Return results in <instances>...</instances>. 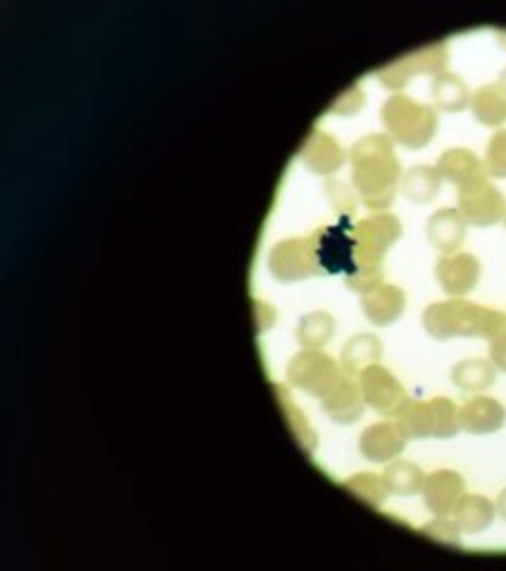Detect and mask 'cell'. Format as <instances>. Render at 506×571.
<instances>
[{"mask_svg": "<svg viewBox=\"0 0 506 571\" xmlns=\"http://www.w3.org/2000/svg\"><path fill=\"white\" fill-rule=\"evenodd\" d=\"M402 236V224L390 212H375L352 226L355 262H383L390 246Z\"/></svg>", "mask_w": 506, "mask_h": 571, "instance_id": "ba28073f", "label": "cell"}, {"mask_svg": "<svg viewBox=\"0 0 506 571\" xmlns=\"http://www.w3.org/2000/svg\"><path fill=\"white\" fill-rule=\"evenodd\" d=\"M483 165H485L487 177L506 179V128H497L493 138L487 141Z\"/></svg>", "mask_w": 506, "mask_h": 571, "instance_id": "d6a6232c", "label": "cell"}, {"mask_svg": "<svg viewBox=\"0 0 506 571\" xmlns=\"http://www.w3.org/2000/svg\"><path fill=\"white\" fill-rule=\"evenodd\" d=\"M252 312H255V324H257V334H265L267 328L277 322V312L273 307H269L262 300H252Z\"/></svg>", "mask_w": 506, "mask_h": 571, "instance_id": "8d00e7d4", "label": "cell"}, {"mask_svg": "<svg viewBox=\"0 0 506 571\" xmlns=\"http://www.w3.org/2000/svg\"><path fill=\"white\" fill-rule=\"evenodd\" d=\"M267 267L271 277L281 283L319 277V262H316L312 234L279 240L267 255Z\"/></svg>", "mask_w": 506, "mask_h": 571, "instance_id": "8992f818", "label": "cell"}, {"mask_svg": "<svg viewBox=\"0 0 506 571\" xmlns=\"http://www.w3.org/2000/svg\"><path fill=\"white\" fill-rule=\"evenodd\" d=\"M407 305V295L395 283H381L373 291L361 295V312L375 326H390Z\"/></svg>", "mask_w": 506, "mask_h": 571, "instance_id": "ac0fdd59", "label": "cell"}, {"mask_svg": "<svg viewBox=\"0 0 506 571\" xmlns=\"http://www.w3.org/2000/svg\"><path fill=\"white\" fill-rule=\"evenodd\" d=\"M345 377L342 367L324 350H300L285 367V379L293 389L305 391L312 398H324Z\"/></svg>", "mask_w": 506, "mask_h": 571, "instance_id": "5b68a950", "label": "cell"}, {"mask_svg": "<svg viewBox=\"0 0 506 571\" xmlns=\"http://www.w3.org/2000/svg\"><path fill=\"white\" fill-rule=\"evenodd\" d=\"M464 479H461V474H457L454 469L432 471V474L424 479L421 485L424 505L430 514H436V517H447V514L454 512L459 497L464 495Z\"/></svg>", "mask_w": 506, "mask_h": 571, "instance_id": "4fadbf2b", "label": "cell"}, {"mask_svg": "<svg viewBox=\"0 0 506 571\" xmlns=\"http://www.w3.org/2000/svg\"><path fill=\"white\" fill-rule=\"evenodd\" d=\"M432 108L442 112H464L471 105V91L454 71H442L430 83Z\"/></svg>", "mask_w": 506, "mask_h": 571, "instance_id": "7402d4cb", "label": "cell"}, {"mask_svg": "<svg viewBox=\"0 0 506 571\" xmlns=\"http://www.w3.org/2000/svg\"><path fill=\"white\" fill-rule=\"evenodd\" d=\"M418 534H424L432 540L442 542V546H452V548H461V528L457 526L454 519H447V517H436L430 519L428 524H424L418 528Z\"/></svg>", "mask_w": 506, "mask_h": 571, "instance_id": "e575fe53", "label": "cell"}, {"mask_svg": "<svg viewBox=\"0 0 506 571\" xmlns=\"http://www.w3.org/2000/svg\"><path fill=\"white\" fill-rule=\"evenodd\" d=\"M347 217L338 226H322L312 232L316 262H319V277L328 275H347L355 262V238L352 232L345 226Z\"/></svg>", "mask_w": 506, "mask_h": 571, "instance_id": "9c48e42d", "label": "cell"}, {"mask_svg": "<svg viewBox=\"0 0 506 571\" xmlns=\"http://www.w3.org/2000/svg\"><path fill=\"white\" fill-rule=\"evenodd\" d=\"M324 191H326V198H328V203L334 205L342 217H350V214L357 210V193H355V189H350V186H347L345 181H340V179H326V183H324Z\"/></svg>", "mask_w": 506, "mask_h": 571, "instance_id": "836d02e7", "label": "cell"}, {"mask_svg": "<svg viewBox=\"0 0 506 571\" xmlns=\"http://www.w3.org/2000/svg\"><path fill=\"white\" fill-rule=\"evenodd\" d=\"M361 108H364V93H361L357 83H352L342 96H338V100L328 108V112L340 114V117H350V114H357Z\"/></svg>", "mask_w": 506, "mask_h": 571, "instance_id": "d590c367", "label": "cell"}, {"mask_svg": "<svg viewBox=\"0 0 506 571\" xmlns=\"http://www.w3.org/2000/svg\"><path fill=\"white\" fill-rule=\"evenodd\" d=\"M497 514H499L502 519H506V489L497 497Z\"/></svg>", "mask_w": 506, "mask_h": 571, "instance_id": "f35d334b", "label": "cell"}, {"mask_svg": "<svg viewBox=\"0 0 506 571\" xmlns=\"http://www.w3.org/2000/svg\"><path fill=\"white\" fill-rule=\"evenodd\" d=\"M466 220L461 217L459 210L440 208L428 217L426 222V238L430 246L442 255H452L461 248V243L466 238Z\"/></svg>", "mask_w": 506, "mask_h": 571, "instance_id": "e0dca14e", "label": "cell"}, {"mask_svg": "<svg viewBox=\"0 0 506 571\" xmlns=\"http://www.w3.org/2000/svg\"><path fill=\"white\" fill-rule=\"evenodd\" d=\"M457 210L471 226H493L504 220L506 200L487 177L475 179L457 189Z\"/></svg>", "mask_w": 506, "mask_h": 571, "instance_id": "52a82bcc", "label": "cell"}, {"mask_svg": "<svg viewBox=\"0 0 506 571\" xmlns=\"http://www.w3.org/2000/svg\"><path fill=\"white\" fill-rule=\"evenodd\" d=\"M381 479H383L390 495L407 497V495H414V493H421V485H424L426 474L414 462L395 460L393 464L385 467Z\"/></svg>", "mask_w": 506, "mask_h": 571, "instance_id": "83f0119b", "label": "cell"}, {"mask_svg": "<svg viewBox=\"0 0 506 571\" xmlns=\"http://www.w3.org/2000/svg\"><path fill=\"white\" fill-rule=\"evenodd\" d=\"M364 407V395H361L359 383L352 377H342V381L322 398V410L336 424H355L361 419Z\"/></svg>", "mask_w": 506, "mask_h": 571, "instance_id": "2e32d148", "label": "cell"}, {"mask_svg": "<svg viewBox=\"0 0 506 571\" xmlns=\"http://www.w3.org/2000/svg\"><path fill=\"white\" fill-rule=\"evenodd\" d=\"M297 157L314 175L330 177L345 165L347 153L334 136H328L322 128H312L305 143H302Z\"/></svg>", "mask_w": 506, "mask_h": 571, "instance_id": "7c38bea8", "label": "cell"}, {"mask_svg": "<svg viewBox=\"0 0 506 571\" xmlns=\"http://www.w3.org/2000/svg\"><path fill=\"white\" fill-rule=\"evenodd\" d=\"M454 522L461 528V534H483L485 528L495 522L497 517V505L490 503L487 497L479 493H464L459 497V503L454 507Z\"/></svg>", "mask_w": 506, "mask_h": 571, "instance_id": "ffe728a7", "label": "cell"}, {"mask_svg": "<svg viewBox=\"0 0 506 571\" xmlns=\"http://www.w3.org/2000/svg\"><path fill=\"white\" fill-rule=\"evenodd\" d=\"M357 383L361 389V395H364V403L373 407V412H379L381 417H395V412L402 407L404 400H407V391H404V385L397 381V377L379 362L361 369Z\"/></svg>", "mask_w": 506, "mask_h": 571, "instance_id": "30bf717a", "label": "cell"}, {"mask_svg": "<svg viewBox=\"0 0 506 571\" xmlns=\"http://www.w3.org/2000/svg\"><path fill=\"white\" fill-rule=\"evenodd\" d=\"M404 446H407V438L393 422L373 424L359 436V452L369 462H390L404 450Z\"/></svg>", "mask_w": 506, "mask_h": 571, "instance_id": "9a60e30c", "label": "cell"}, {"mask_svg": "<svg viewBox=\"0 0 506 571\" xmlns=\"http://www.w3.org/2000/svg\"><path fill=\"white\" fill-rule=\"evenodd\" d=\"M381 338L373 334H357L342 346L340 367L347 377H359L361 369H367L381 360Z\"/></svg>", "mask_w": 506, "mask_h": 571, "instance_id": "44dd1931", "label": "cell"}, {"mask_svg": "<svg viewBox=\"0 0 506 571\" xmlns=\"http://www.w3.org/2000/svg\"><path fill=\"white\" fill-rule=\"evenodd\" d=\"M490 362L499 371H506V332L490 340Z\"/></svg>", "mask_w": 506, "mask_h": 571, "instance_id": "74e56055", "label": "cell"}, {"mask_svg": "<svg viewBox=\"0 0 506 571\" xmlns=\"http://www.w3.org/2000/svg\"><path fill=\"white\" fill-rule=\"evenodd\" d=\"M506 424V410L499 400L490 395L469 398L459 407V426L473 436L495 434Z\"/></svg>", "mask_w": 506, "mask_h": 571, "instance_id": "5bb4252c", "label": "cell"}, {"mask_svg": "<svg viewBox=\"0 0 506 571\" xmlns=\"http://www.w3.org/2000/svg\"><path fill=\"white\" fill-rule=\"evenodd\" d=\"M436 169L440 171L442 181L454 183L457 189H459V186H466V183H471V181H475V179H481V177H487L485 165H483V163L479 160V157H475L471 150H466V148H450V150H445V153L438 157Z\"/></svg>", "mask_w": 506, "mask_h": 571, "instance_id": "d6986e66", "label": "cell"}, {"mask_svg": "<svg viewBox=\"0 0 506 571\" xmlns=\"http://www.w3.org/2000/svg\"><path fill=\"white\" fill-rule=\"evenodd\" d=\"M381 122L390 141L409 150H421L436 136L438 110L416 103L404 93H393L381 105Z\"/></svg>", "mask_w": 506, "mask_h": 571, "instance_id": "3957f363", "label": "cell"}, {"mask_svg": "<svg viewBox=\"0 0 506 571\" xmlns=\"http://www.w3.org/2000/svg\"><path fill=\"white\" fill-rule=\"evenodd\" d=\"M334 334H336L334 314H328L324 310L310 312V314H305V317H300L297 328H295L297 343L307 350H322L326 343L334 338Z\"/></svg>", "mask_w": 506, "mask_h": 571, "instance_id": "4316f807", "label": "cell"}, {"mask_svg": "<svg viewBox=\"0 0 506 571\" xmlns=\"http://www.w3.org/2000/svg\"><path fill=\"white\" fill-rule=\"evenodd\" d=\"M504 226H506V214H504Z\"/></svg>", "mask_w": 506, "mask_h": 571, "instance_id": "b9f144b4", "label": "cell"}, {"mask_svg": "<svg viewBox=\"0 0 506 571\" xmlns=\"http://www.w3.org/2000/svg\"><path fill=\"white\" fill-rule=\"evenodd\" d=\"M352 189L367 210L383 212L400 191L402 165L387 134H367L352 143Z\"/></svg>", "mask_w": 506, "mask_h": 571, "instance_id": "6da1fadb", "label": "cell"}, {"mask_svg": "<svg viewBox=\"0 0 506 571\" xmlns=\"http://www.w3.org/2000/svg\"><path fill=\"white\" fill-rule=\"evenodd\" d=\"M447 60H450V48H447L445 41H438L414 53L402 55L395 63L379 67L373 71V77L379 79L385 89L400 93L416 75H430L432 79L442 75V71H447Z\"/></svg>", "mask_w": 506, "mask_h": 571, "instance_id": "277c9868", "label": "cell"}, {"mask_svg": "<svg viewBox=\"0 0 506 571\" xmlns=\"http://www.w3.org/2000/svg\"><path fill=\"white\" fill-rule=\"evenodd\" d=\"M432 438L436 440H450L454 438L461 426H459V407L452 403L450 398H432Z\"/></svg>", "mask_w": 506, "mask_h": 571, "instance_id": "4dcf8cb0", "label": "cell"}, {"mask_svg": "<svg viewBox=\"0 0 506 571\" xmlns=\"http://www.w3.org/2000/svg\"><path fill=\"white\" fill-rule=\"evenodd\" d=\"M342 489L350 495L364 500V503L371 505V507H381L385 503V497L390 495L383 479L375 477V474H369V471H361V474L345 479Z\"/></svg>", "mask_w": 506, "mask_h": 571, "instance_id": "f546056e", "label": "cell"}, {"mask_svg": "<svg viewBox=\"0 0 506 571\" xmlns=\"http://www.w3.org/2000/svg\"><path fill=\"white\" fill-rule=\"evenodd\" d=\"M497 379V367L490 360H464L452 369V381L457 389L466 393H479L490 389Z\"/></svg>", "mask_w": 506, "mask_h": 571, "instance_id": "f1b7e54d", "label": "cell"}, {"mask_svg": "<svg viewBox=\"0 0 506 571\" xmlns=\"http://www.w3.org/2000/svg\"><path fill=\"white\" fill-rule=\"evenodd\" d=\"M424 328L430 338H485L487 343L506 332V314L466 300H442L424 310Z\"/></svg>", "mask_w": 506, "mask_h": 571, "instance_id": "7a4b0ae2", "label": "cell"}, {"mask_svg": "<svg viewBox=\"0 0 506 571\" xmlns=\"http://www.w3.org/2000/svg\"><path fill=\"white\" fill-rule=\"evenodd\" d=\"M436 279L447 295L461 298L471 293L481 279V262L471 253L442 255L436 262Z\"/></svg>", "mask_w": 506, "mask_h": 571, "instance_id": "8fae6325", "label": "cell"}, {"mask_svg": "<svg viewBox=\"0 0 506 571\" xmlns=\"http://www.w3.org/2000/svg\"><path fill=\"white\" fill-rule=\"evenodd\" d=\"M383 262H352V269L342 275V281L350 291L364 295L383 283Z\"/></svg>", "mask_w": 506, "mask_h": 571, "instance_id": "1f68e13d", "label": "cell"}, {"mask_svg": "<svg viewBox=\"0 0 506 571\" xmlns=\"http://www.w3.org/2000/svg\"><path fill=\"white\" fill-rule=\"evenodd\" d=\"M273 393H277V398H279L283 417H285L288 426H291V432H293L295 440L300 443V448L305 450L307 455H314L316 446H319V436H316V432L310 426V422L305 419V414H302V410L293 403L291 393H288V385L277 383V385H273Z\"/></svg>", "mask_w": 506, "mask_h": 571, "instance_id": "484cf974", "label": "cell"}, {"mask_svg": "<svg viewBox=\"0 0 506 571\" xmlns=\"http://www.w3.org/2000/svg\"><path fill=\"white\" fill-rule=\"evenodd\" d=\"M497 83H499V86H504V89H506V67L499 71V79H497Z\"/></svg>", "mask_w": 506, "mask_h": 571, "instance_id": "60d3db41", "label": "cell"}, {"mask_svg": "<svg viewBox=\"0 0 506 571\" xmlns=\"http://www.w3.org/2000/svg\"><path fill=\"white\" fill-rule=\"evenodd\" d=\"M395 424L404 438L424 440L432 438V407L430 403H421V400L407 398L402 407L395 412Z\"/></svg>", "mask_w": 506, "mask_h": 571, "instance_id": "d4e9b609", "label": "cell"}, {"mask_svg": "<svg viewBox=\"0 0 506 571\" xmlns=\"http://www.w3.org/2000/svg\"><path fill=\"white\" fill-rule=\"evenodd\" d=\"M440 183H442V177L436 169V165H414L412 169H407L402 175L400 191L404 198L412 200V203L424 205L438 195Z\"/></svg>", "mask_w": 506, "mask_h": 571, "instance_id": "603a6c76", "label": "cell"}, {"mask_svg": "<svg viewBox=\"0 0 506 571\" xmlns=\"http://www.w3.org/2000/svg\"><path fill=\"white\" fill-rule=\"evenodd\" d=\"M495 36H497V41H499V46L506 48V29H497Z\"/></svg>", "mask_w": 506, "mask_h": 571, "instance_id": "ab89813d", "label": "cell"}, {"mask_svg": "<svg viewBox=\"0 0 506 571\" xmlns=\"http://www.w3.org/2000/svg\"><path fill=\"white\" fill-rule=\"evenodd\" d=\"M471 112L475 122L485 126H502L506 122V89L499 83H487L471 93Z\"/></svg>", "mask_w": 506, "mask_h": 571, "instance_id": "cb8c5ba5", "label": "cell"}]
</instances>
